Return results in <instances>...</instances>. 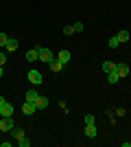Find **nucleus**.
<instances>
[{"label": "nucleus", "mask_w": 131, "mask_h": 147, "mask_svg": "<svg viewBox=\"0 0 131 147\" xmlns=\"http://www.w3.org/2000/svg\"><path fill=\"white\" fill-rule=\"evenodd\" d=\"M0 117H2V105H0Z\"/></svg>", "instance_id": "27"}, {"label": "nucleus", "mask_w": 131, "mask_h": 147, "mask_svg": "<svg viewBox=\"0 0 131 147\" xmlns=\"http://www.w3.org/2000/svg\"><path fill=\"white\" fill-rule=\"evenodd\" d=\"M118 37H116V35H114V37H109V42H107V46H109V49H118Z\"/></svg>", "instance_id": "18"}, {"label": "nucleus", "mask_w": 131, "mask_h": 147, "mask_svg": "<svg viewBox=\"0 0 131 147\" xmlns=\"http://www.w3.org/2000/svg\"><path fill=\"white\" fill-rule=\"evenodd\" d=\"M2 75H5V70H2V66H0V77H2Z\"/></svg>", "instance_id": "26"}, {"label": "nucleus", "mask_w": 131, "mask_h": 147, "mask_svg": "<svg viewBox=\"0 0 131 147\" xmlns=\"http://www.w3.org/2000/svg\"><path fill=\"white\" fill-rule=\"evenodd\" d=\"M26 61H37L39 59V51L37 49H29V53H26Z\"/></svg>", "instance_id": "7"}, {"label": "nucleus", "mask_w": 131, "mask_h": 147, "mask_svg": "<svg viewBox=\"0 0 131 147\" xmlns=\"http://www.w3.org/2000/svg\"><path fill=\"white\" fill-rule=\"evenodd\" d=\"M13 127H15L13 117H0V132H11Z\"/></svg>", "instance_id": "2"}, {"label": "nucleus", "mask_w": 131, "mask_h": 147, "mask_svg": "<svg viewBox=\"0 0 131 147\" xmlns=\"http://www.w3.org/2000/svg\"><path fill=\"white\" fill-rule=\"evenodd\" d=\"M7 64V53H0V66H5Z\"/></svg>", "instance_id": "24"}, {"label": "nucleus", "mask_w": 131, "mask_h": 147, "mask_svg": "<svg viewBox=\"0 0 131 147\" xmlns=\"http://www.w3.org/2000/svg\"><path fill=\"white\" fill-rule=\"evenodd\" d=\"M85 136H87V138H96V136H98L96 123H90V125H85Z\"/></svg>", "instance_id": "5"}, {"label": "nucleus", "mask_w": 131, "mask_h": 147, "mask_svg": "<svg viewBox=\"0 0 131 147\" xmlns=\"http://www.w3.org/2000/svg\"><path fill=\"white\" fill-rule=\"evenodd\" d=\"M37 51H39V61H44V64H50V61L55 59V53L50 49H46V46H37Z\"/></svg>", "instance_id": "1"}, {"label": "nucleus", "mask_w": 131, "mask_h": 147, "mask_svg": "<svg viewBox=\"0 0 131 147\" xmlns=\"http://www.w3.org/2000/svg\"><path fill=\"white\" fill-rule=\"evenodd\" d=\"M120 75L116 73V70H112V73H107V84H118Z\"/></svg>", "instance_id": "14"}, {"label": "nucleus", "mask_w": 131, "mask_h": 147, "mask_svg": "<svg viewBox=\"0 0 131 147\" xmlns=\"http://www.w3.org/2000/svg\"><path fill=\"white\" fill-rule=\"evenodd\" d=\"M116 73H118L120 77H127L131 70H129V66H127V64H116Z\"/></svg>", "instance_id": "9"}, {"label": "nucleus", "mask_w": 131, "mask_h": 147, "mask_svg": "<svg viewBox=\"0 0 131 147\" xmlns=\"http://www.w3.org/2000/svg\"><path fill=\"white\" fill-rule=\"evenodd\" d=\"M5 101H7V99H5V97H2V94H0V105H2V103H5Z\"/></svg>", "instance_id": "25"}, {"label": "nucleus", "mask_w": 131, "mask_h": 147, "mask_svg": "<svg viewBox=\"0 0 131 147\" xmlns=\"http://www.w3.org/2000/svg\"><path fill=\"white\" fill-rule=\"evenodd\" d=\"M9 53H13V51H18V40H13V37H9V42H7V46H5Z\"/></svg>", "instance_id": "13"}, {"label": "nucleus", "mask_w": 131, "mask_h": 147, "mask_svg": "<svg viewBox=\"0 0 131 147\" xmlns=\"http://www.w3.org/2000/svg\"><path fill=\"white\" fill-rule=\"evenodd\" d=\"M7 42H9V35H7V33H0V49H5Z\"/></svg>", "instance_id": "19"}, {"label": "nucleus", "mask_w": 131, "mask_h": 147, "mask_svg": "<svg viewBox=\"0 0 131 147\" xmlns=\"http://www.w3.org/2000/svg\"><path fill=\"white\" fill-rule=\"evenodd\" d=\"M35 112H37L35 103H33V101H24V105H22V114H24V117H31V114H35Z\"/></svg>", "instance_id": "4"}, {"label": "nucleus", "mask_w": 131, "mask_h": 147, "mask_svg": "<svg viewBox=\"0 0 131 147\" xmlns=\"http://www.w3.org/2000/svg\"><path fill=\"white\" fill-rule=\"evenodd\" d=\"M50 68H53L55 73H59V70H63V64H61V61H59V59H57V57H55V59L50 61Z\"/></svg>", "instance_id": "16"}, {"label": "nucleus", "mask_w": 131, "mask_h": 147, "mask_svg": "<svg viewBox=\"0 0 131 147\" xmlns=\"http://www.w3.org/2000/svg\"><path fill=\"white\" fill-rule=\"evenodd\" d=\"M2 117H13V105L11 103H2Z\"/></svg>", "instance_id": "11"}, {"label": "nucleus", "mask_w": 131, "mask_h": 147, "mask_svg": "<svg viewBox=\"0 0 131 147\" xmlns=\"http://www.w3.org/2000/svg\"><path fill=\"white\" fill-rule=\"evenodd\" d=\"M112 70H116V64L114 61H103V73H112Z\"/></svg>", "instance_id": "15"}, {"label": "nucleus", "mask_w": 131, "mask_h": 147, "mask_svg": "<svg viewBox=\"0 0 131 147\" xmlns=\"http://www.w3.org/2000/svg\"><path fill=\"white\" fill-rule=\"evenodd\" d=\"M116 37H118V42L122 44V42H129V40H131V33H129V31H118V35H116Z\"/></svg>", "instance_id": "10"}, {"label": "nucleus", "mask_w": 131, "mask_h": 147, "mask_svg": "<svg viewBox=\"0 0 131 147\" xmlns=\"http://www.w3.org/2000/svg\"><path fill=\"white\" fill-rule=\"evenodd\" d=\"M57 59H59L63 66H66V64L70 61V51H59V53H57Z\"/></svg>", "instance_id": "8"}, {"label": "nucleus", "mask_w": 131, "mask_h": 147, "mask_svg": "<svg viewBox=\"0 0 131 147\" xmlns=\"http://www.w3.org/2000/svg\"><path fill=\"white\" fill-rule=\"evenodd\" d=\"M26 77H29V81H31L33 86H39V84L44 81V77H42V73H39V70H29V75H26Z\"/></svg>", "instance_id": "3"}, {"label": "nucleus", "mask_w": 131, "mask_h": 147, "mask_svg": "<svg viewBox=\"0 0 131 147\" xmlns=\"http://www.w3.org/2000/svg\"><path fill=\"white\" fill-rule=\"evenodd\" d=\"M37 90H35V88H31V90H26V101H33V103H35V101H37Z\"/></svg>", "instance_id": "12"}, {"label": "nucleus", "mask_w": 131, "mask_h": 147, "mask_svg": "<svg viewBox=\"0 0 131 147\" xmlns=\"http://www.w3.org/2000/svg\"><path fill=\"white\" fill-rule=\"evenodd\" d=\"M90 123H94V114H85V125H90Z\"/></svg>", "instance_id": "23"}, {"label": "nucleus", "mask_w": 131, "mask_h": 147, "mask_svg": "<svg viewBox=\"0 0 131 147\" xmlns=\"http://www.w3.org/2000/svg\"><path fill=\"white\" fill-rule=\"evenodd\" d=\"M74 33V26H63V35H72Z\"/></svg>", "instance_id": "21"}, {"label": "nucleus", "mask_w": 131, "mask_h": 147, "mask_svg": "<svg viewBox=\"0 0 131 147\" xmlns=\"http://www.w3.org/2000/svg\"><path fill=\"white\" fill-rule=\"evenodd\" d=\"M18 145H20V147H29V145H31V138H26V136H22V138L18 141Z\"/></svg>", "instance_id": "20"}, {"label": "nucleus", "mask_w": 131, "mask_h": 147, "mask_svg": "<svg viewBox=\"0 0 131 147\" xmlns=\"http://www.w3.org/2000/svg\"><path fill=\"white\" fill-rule=\"evenodd\" d=\"M35 108H37V110H46V108H48V97H42V94H39L37 101H35Z\"/></svg>", "instance_id": "6"}, {"label": "nucleus", "mask_w": 131, "mask_h": 147, "mask_svg": "<svg viewBox=\"0 0 131 147\" xmlns=\"http://www.w3.org/2000/svg\"><path fill=\"white\" fill-rule=\"evenodd\" d=\"M72 26H74V33H81L83 31V22H76V24H72Z\"/></svg>", "instance_id": "22"}, {"label": "nucleus", "mask_w": 131, "mask_h": 147, "mask_svg": "<svg viewBox=\"0 0 131 147\" xmlns=\"http://www.w3.org/2000/svg\"><path fill=\"white\" fill-rule=\"evenodd\" d=\"M11 134H13V138H15V141H20V138L24 136V129H22V127H13Z\"/></svg>", "instance_id": "17"}]
</instances>
